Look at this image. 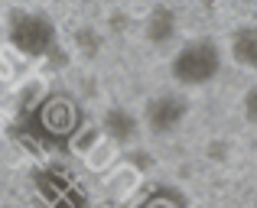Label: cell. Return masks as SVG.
<instances>
[{
  "mask_svg": "<svg viewBox=\"0 0 257 208\" xmlns=\"http://www.w3.org/2000/svg\"><path fill=\"white\" fill-rule=\"evenodd\" d=\"M137 117H134L131 111H124V107H114V111H107L104 117V133L111 143H127V140L137 137Z\"/></svg>",
  "mask_w": 257,
  "mask_h": 208,
  "instance_id": "cell-5",
  "label": "cell"
},
{
  "mask_svg": "<svg viewBox=\"0 0 257 208\" xmlns=\"http://www.w3.org/2000/svg\"><path fill=\"white\" fill-rule=\"evenodd\" d=\"M241 111H244V120H247V124H257V85L247 88L244 101H241Z\"/></svg>",
  "mask_w": 257,
  "mask_h": 208,
  "instance_id": "cell-7",
  "label": "cell"
},
{
  "mask_svg": "<svg viewBox=\"0 0 257 208\" xmlns=\"http://www.w3.org/2000/svg\"><path fill=\"white\" fill-rule=\"evenodd\" d=\"M228 59L244 72H257V20H244L228 36Z\"/></svg>",
  "mask_w": 257,
  "mask_h": 208,
  "instance_id": "cell-4",
  "label": "cell"
},
{
  "mask_svg": "<svg viewBox=\"0 0 257 208\" xmlns=\"http://www.w3.org/2000/svg\"><path fill=\"white\" fill-rule=\"evenodd\" d=\"M225 52L212 36H192L173 52L170 78L179 88H205L221 75Z\"/></svg>",
  "mask_w": 257,
  "mask_h": 208,
  "instance_id": "cell-1",
  "label": "cell"
},
{
  "mask_svg": "<svg viewBox=\"0 0 257 208\" xmlns=\"http://www.w3.org/2000/svg\"><path fill=\"white\" fill-rule=\"evenodd\" d=\"M189 98L179 91H163V95H153L144 107V127L157 137H170L176 133L189 117Z\"/></svg>",
  "mask_w": 257,
  "mask_h": 208,
  "instance_id": "cell-3",
  "label": "cell"
},
{
  "mask_svg": "<svg viewBox=\"0 0 257 208\" xmlns=\"http://www.w3.org/2000/svg\"><path fill=\"white\" fill-rule=\"evenodd\" d=\"M7 43L23 59H49L59 49V26L43 10H17L7 13Z\"/></svg>",
  "mask_w": 257,
  "mask_h": 208,
  "instance_id": "cell-2",
  "label": "cell"
},
{
  "mask_svg": "<svg viewBox=\"0 0 257 208\" xmlns=\"http://www.w3.org/2000/svg\"><path fill=\"white\" fill-rule=\"evenodd\" d=\"M147 39L153 46H166L170 39H176V13L170 7H157L147 17Z\"/></svg>",
  "mask_w": 257,
  "mask_h": 208,
  "instance_id": "cell-6",
  "label": "cell"
}]
</instances>
